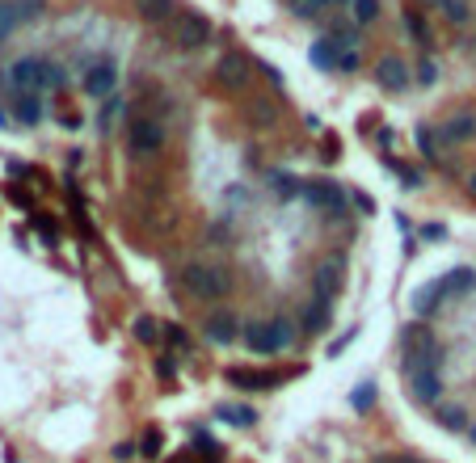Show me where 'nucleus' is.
<instances>
[{
  "mask_svg": "<svg viewBox=\"0 0 476 463\" xmlns=\"http://www.w3.org/2000/svg\"><path fill=\"white\" fill-rule=\"evenodd\" d=\"M240 337H245V346H249L253 354H278V350H287V346L295 341V325L283 320V316L249 320V325L240 329Z\"/></svg>",
  "mask_w": 476,
  "mask_h": 463,
  "instance_id": "nucleus-1",
  "label": "nucleus"
},
{
  "mask_svg": "<svg viewBox=\"0 0 476 463\" xmlns=\"http://www.w3.org/2000/svg\"><path fill=\"white\" fill-rule=\"evenodd\" d=\"M181 287L194 295V299H219L232 291V278L219 270V266H207V261H190L181 270Z\"/></svg>",
  "mask_w": 476,
  "mask_h": 463,
  "instance_id": "nucleus-2",
  "label": "nucleus"
},
{
  "mask_svg": "<svg viewBox=\"0 0 476 463\" xmlns=\"http://www.w3.org/2000/svg\"><path fill=\"white\" fill-rule=\"evenodd\" d=\"M173 34H177V46H186V51H198V46H207L211 42V21L202 17V13H194V8H186V13H177V21H173Z\"/></svg>",
  "mask_w": 476,
  "mask_h": 463,
  "instance_id": "nucleus-3",
  "label": "nucleus"
},
{
  "mask_svg": "<svg viewBox=\"0 0 476 463\" xmlns=\"http://www.w3.org/2000/svg\"><path fill=\"white\" fill-rule=\"evenodd\" d=\"M42 67H46V59H38V55H25V59H17V63L4 72V84H8L17 97H25V93H38V89H42Z\"/></svg>",
  "mask_w": 476,
  "mask_h": 463,
  "instance_id": "nucleus-4",
  "label": "nucleus"
},
{
  "mask_svg": "<svg viewBox=\"0 0 476 463\" xmlns=\"http://www.w3.org/2000/svg\"><path fill=\"white\" fill-rule=\"evenodd\" d=\"M127 139H131V152L143 160V156H156L165 148V126L156 118H135L131 131H127Z\"/></svg>",
  "mask_w": 476,
  "mask_h": 463,
  "instance_id": "nucleus-5",
  "label": "nucleus"
},
{
  "mask_svg": "<svg viewBox=\"0 0 476 463\" xmlns=\"http://www.w3.org/2000/svg\"><path fill=\"white\" fill-rule=\"evenodd\" d=\"M304 198H308L312 207H321L329 219H342V215H346V202H350L346 190H337L333 181H308V185H304Z\"/></svg>",
  "mask_w": 476,
  "mask_h": 463,
  "instance_id": "nucleus-6",
  "label": "nucleus"
},
{
  "mask_svg": "<svg viewBox=\"0 0 476 463\" xmlns=\"http://www.w3.org/2000/svg\"><path fill=\"white\" fill-rule=\"evenodd\" d=\"M249 76H253V63L240 55V51H224L219 55V63H215V80L224 84V89H245L249 84Z\"/></svg>",
  "mask_w": 476,
  "mask_h": 463,
  "instance_id": "nucleus-7",
  "label": "nucleus"
},
{
  "mask_svg": "<svg viewBox=\"0 0 476 463\" xmlns=\"http://www.w3.org/2000/svg\"><path fill=\"white\" fill-rule=\"evenodd\" d=\"M114 84H118V67H114L110 59H97V63L84 72V93L97 97V101H105V97L114 93Z\"/></svg>",
  "mask_w": 476,
  "mask_h": 463,
  "instance_id": "nucleus-8",
  "label": "nucleus"
},
{
  "mask_svg": "<svg viewBox=\"0 0 476 463\" xmlns=\"http://www.w3.org/2000/svg\"><path fill=\"white\" fill-rule=\"evenodd\" d=\"M435 135H439V143H468V139H476V110H456Z\"/></svg>",
  "mask_w": 476,
  "mask_h": 463,
  "instance_id": "nucleus-9",
  "label": "nucleus"
},
{
  "mask_svg": "<svg viewBox=\"0 0 476 463\" xmlns=\"http://www.w3.org/2000/svg\"><path fill=\"white\" fill-rule=\"evenodd\" d=\"M375 76H380V84L392 89V93L409 89V67H405V59H397V55H384V59L375 63Z\"/></svg>",
  "mask_w": 476,
  "mask_h": 463,
  "instance_id": "nucleus-10",
  "label": "nucleus"
},
{
  "mask_svg": "<svg viewBox=\"0 0 476 463\" xmlns=\"http://www.w3.org/2000/svg\"><path fill=\"white\" fill-rule=\"evenodd\" d=\"M409 392H413V400H422V405H439V396H443V379H439V371H413Z\"/></svg>",
  "mask_w": 476,
  "mask_h": 463,
  "instance_id": "nucleus-11",
  "label": "nucleus"
},
{
  "mask_svg": "<svg viewBox=\"0 0 476 463\" xmlns=\"http://www.w3.org/2000/svg\"><path fill=\"white\" fill-rule=\"evenodd\" d=\"M207 337H211L215 346H232V341H236V312L211 316V320H207Z\"/></svg>",
  "mask_w": 476,
  "mask_h": 463,
  "instance_id": "nucleus-12",
  "label": "nucleus"
},
{
  "mask_svg": "<svg viewBox=\"0 0 476 463\" xmlns=\"http://www.w3.org/2000/svg\"><path fill=\"white\" fill-rule=\"evenodd\" d=\"M228 379H232L236 388H249V392H253V388H274L283 375H274V371H228Z\"/></svg>",
  "mask_w": 476,
  "mask_h": 463,
  "instance_id": "nucleus-13",
  "label": "nucleus"
},
{
  "mask_svg": "<svg viewBox=\"0 0 476 463\" xmlns=\"http://www.w3.org/2000/svg\"><path fill=\"white\" fill-rule=\"evenodd\" d=\"M17 122H21V126H38V122H42V97H38V93L17 97Z\"/></svg>",
  "mask_w": 476,
  "mask_h": 463,
  "instance_id": "nucleus-14",
  "label": "nucleus"
},
{
  "mask_svg": "<svg viewBox=\"0 0 476 463\" xmlns=\"http://www.w3.org/2000/svg\"><path fill=\"white\" fill-rule=\"evenodd\" d=\"M135 8L143 21H169L177 13V0H135Z\"/></svg>",
  "mask_w": 476,
  "mask_h": 463,
  "instance_id": "nucleus-15",
  "label": "nucleus"
},
{
  "mask_svg": "<svg viewBox=\"0 0 476 463\" xmlns=\"http://www.w3.org/2000/svg\"><path fill=\"white\" fill-rule=\"evenodd\" d=\"M342 270H346V261H342V257H329V261H325V266L316 270V282L325 278V295H321V299H329V295H333V291L342 287Z\"/></svg>",
  "mask_w": 476,
  "mask_h": 463,
  "instance_id": "nucleus-16",
  "label": "nucleus"
},
{
  "mask_svg": "<svg viewBox=\"0 0 476 463\" xmlns=\"http://www.w3.org/2000/svg\"><path fill=\"white\" fill-rule=\"evenodd\" d=\"M439 346L435 341H422V350H413L409 354V371H439Z\"/></svg>",
  "mask_w": 476,
  "mask_h": 463,
  "instance_id": "nucleus-17",
  "label": "nucleus"
},
{
  "mask_svg": "<svg viewBox=\"0 0 476 463\" xmlns=\"http://www.w3.org/2000/svg\"><path fill=\"white\" fill-rule=\"evenodd\" d=\"M439 426L443 430H468V409L464 405H439Z\"/></svg>",
  "mask_w": 476,
  "mask_h": 463,
  "instance_id": "nucleus-18",
  "label": "nucleus"
},
{
  "mask_svg": "<svg viewBox=\"0 0 476 463\" xmlns=\"http://www.w3.org/2000/svg\"><path fill=\"white\" fill-rule=\"evenodd\" d=\"M325 320H329V299H321V295H316V299L304 308V329H308V333H316V329H325Z\"/></svg>",
  "mask_w": 476,
  "mask_h": 463,
  "instance_id": "nucleus-19",
  "label": "nucleus"
},
{
  "mask_svg": "<svg viewBox=\"0 0 476 463\" xmlns=\"http://www.w3.org/2000/svg\"><path fill=\"white\" fill-rule=\"evenodd\" d=\"M405 30H409V38H413L418 46H430V42H435V38H430L426 17H418V13H405Z\"/></svg>",
  "mask_w": 476,
  "mask_h": 463,
  "instance_id": "nucleus-20",
  "label": "nucleus"
},
{
  "mask_svg": "<svg viewBox=\"0 0 476 463\" xmlns=\"http://www.w3.org/2000/svg\"><path fill=\"white\" fill-rule=\"evenodd\" d=\"M249 122H257V126H274V122H278L274 101H253V105H249Z\"/></svg>",
  "mask_w": 476,
  "mask_h": 463,
  "instance_id": "nucleus-21",
  "label": "nucleus"
},
{
  "mask_svg": "<svg viewBox=\"0 0 476 463\" xmlns=\"http://www.w3.org/2000/svg\"><path fill=\"white\" fill-rule=\"evenodd\" d=\"M219 417H224L228 426H253V422H257V413H253V409H245V405H224V409H219Z\"/></svg>",
  "mask_w": 476,
  "mask_h": 463,
  "instance_id": "nucleus-22",
  "label": "nucleus"
},
{
  "mask_svg": "<svg viewBox=\"0 0 476 463\" xmlns=\"http://www.w3.org/2000/svg\"><path fill=\"white\" fill-rule=\"evenodd\" d=\"M8 4H13V13H17V25L42 17V8H46V0H8Z\"/></svg>",
  "mask_w": 476,
  "mask_h": 463,
  "instance_id": "nucleus-23",
  "label": "nucleus"
},
{
  "mask_svg": "<svg viewBox=\"0 0 476 463\" xmlns=\"http://www.w3.org/2000/svg\"><path fill=\"white\" fill-rule=\"evenodd\" d=\"M312 63H316V67H333V63H337V46H333L329 38L312 42Z\"/></svg>",
  "mask_w": 476,
  "mask_h": 463,
  "instance_id": "nucleus-24",
  "label": "nucleus"
},
{
  "mask_svg": "<svg viewBox=\"0 0 476 463\" xmlns=\"http://www.w3.org/2000/svg\"><path fill=\"white\" fill-rule=\"evenodd\" d=\"M418 148H422L426 160H439V135H435V126H418Z\"/></svg>",
  "mask_w": 476,
  "mask_h": 463,
  "instance_id": "nucleus-25",
  "label": "nucleus"
},
{
  "mask_svg": "<svg viewBox=\"0 0 476 463\" xmlns=\"http://www.w3.org/2000/svg\"><path fill=\"white\" fill-rule=\"evenodd\" d=\"M439 8L447 13V21H451V25H468V17H472V8H468L464 0H443Z\"/></svg>",
  "mask_w": 476,
  "mask_h": 463,
  "instance_id": "nucleus-26",
  "label": "nucleus"
},
{
  "mask_svg": "<svg viewBox=\"0 0 476 463\" xmlns=\"http://www.w3.org/2000/svg\"><path fill=\"white\" fill-rule=\"evenodd\" d=\"M439 287H443V295H451V291H468V287H472V270H456V274H447Z\"/></svg>",
  "mask_w": 476,
  "mask_h": 463,
  "instance_id": "nucleus-27",
  "label": "nucleus"
},
{
  "mask_svg": "<svg viewBox=\"0 0 476 463\" xmlns=\"http://www.w3.org/2000/svg\"><path fill=\"white\" fill-rule=\"evenodd\" d=\"M350 4H354V21L359 25H371L380 17V0H350Z\"/></svg>",
  "mask_w": 476,
  "mask_h": 463,
  "instance_id": "nucleus-28",
  "label": "nucleus"
},
{
  "mask_svg": "<svg viewBox=\"0 0 476 463\" xmlns=\"http://www.w3.org/2000/svg\"><path fill=\"white\" fill-rule=\"evenodd\" d=\"M135 337H139L143 346H156V337H160V325H156V320H148V316H139V320H135Z\"/></svg>",
  "mask_w": 476,
  "mask_h": 463,
  "instance_id": "nucleus-29",
  "label": "nucleus"
},
{
  "mask_svg": "<svg viewBox=\"0 0 476 463\" xmlns=\"http://www.w3.org/2000/svg\"><path fill=\"white\" fill-rule=\"evenodd\" d=\"M329 8V0H291V13L295 17H321Z\"/></svg>",
  "mask_w": 476,
  "mask_h": 463,
  "instance_id": "nucleus-30",
  "label": "nucleus"
},
{
  "mask_svg": "<svg viewBox=\"0 0 476 463\" xmlns=\"http://www.w3.org/2000/svg\"><path fill=\"white\" fill-rule=\"evenodd\" d=\"M118 110H127V101H122V97H110V101H105V110L97 114V126H101V131H110V126H114V114H118Z\"/></svg>",
  "mask_w": 476,
  "mask_h": 463,
  "instance_id": "nucleus-31",
  "label": "nucleus"
},
{
  "mask_svg": "<svg viewBox=\"0 0 476 463\" xmlns=\"http://www.w3.org/2000/svg\"><path fill=\"white\" fill-rule=\"evenodd\" d=\"M160 447H165V438H160L156 430H148V434H143V443H139V455H143V459H156V455H160Z\"/></svg>",
  "mask_w": 476,
  "mask_h": 463,
  "instance_id": "nucleus-32",
  "label": "nucleus"
},
{
  "mask_svg": "<svg viewBox=\"0 0 476 463\" xmlns=\"http://www.w3.org/2000/svg\"><path fill=\"white\" fill-rule=\"evenodd\" d=\"M13 30H17V13H13V4H0V42H4Z\"/></svg>",
  "mask_w": 476,
  "mask_h": 463,
  "instance_id": "nucleus-33",
  "label": "nucleus"
},
{
  "mask_svg": "<svg viewBox=\"0 0 476 463\" xmlns=\"http://www.w3.org/2000/svg\"><path fill=\"white\" fill-rule=\"evenodd\" d=\"M333 72H359V51H337Z\"/></svg>",
  "mask_w": 476,
  "mask_h": 463,
  "instance_id": "nucleus-34",
  "label": "nucleus"
},
{
  "mask_svg": "<svg viewBox=\"0 0 476 463\" xmlns=\"http://www.w3.org/2000/svg\"><path fill=\"white\" fill-rule=\"evenodd\" d=\"M42 89H63V67L46 63V67H42Z\"/></svg>",
  "mask_w": 476,
  "mask_h": 463,
  "instance_id": "nucleus-35",
  "label": "nucleus"
},
{
  "mask_svg": "<svg viewBox=\"0 0 476 463\" xmlns=\"http://www.w3.org/2000/svg\"><path fill=\"white\" fill-rule=\"evenodd\" d=\"M160 333H165V341H169L173 350H190V337H186L177 325H169V329H160Z\"/></svg>",
  "mask_w": 476,
  "mask_h": 463,
  "instance_id": "nucleus-36",
  "label": "nucleus"
},
{
  "mask_svg": "<svg viewBox=\"0 0 476 463\" xmlns=\"http://www.w3.org/2000/svg\"><path fill=\"white\" fill-rule=\"evenodd\" d=\"M418 80H422V84H435V80H439V67H435V59H422V63H418Z\"/></svg>",
  "mask_w": 476,
  "mask_h": 463,
  "instance_id": "nucleus-37",
  "label": "nucleus"
},
{
  "mask_svg": "<svg viewBox=\"0 0 476 463\" xmlns=\"http://www.w3.org/2000/svg\"><path fill=\"white\" fill-rule=\"evenodd\" d=\"M270 181H274V190H278V194H295V190H300L287 173H270Z\"/></svg>",
  "mask_w": 476,
  "mask_h": 463,
  "instance_id": "nucleus-38",
  "label": "nucleus"
},
{
  "mask_svg": "<svg viewBox=\"0 0 476 463\" xmlns=\"http://www.w3.org/2000/svg\"><path fill=\"white\" fill-rule=\"evenodd\" d=\"M350 400H354V409H371V400H375V388L367 384V388H359V392H354Z\"/></svg>",
  "mask_w": 476,
  "mask_h": 463,
  "instance_id": "nucleus-39",
  "label": "nucleus"
},
{
  "mask_svg": "<svg viewBox=\"0 0 476 463\" xmlns=\"http://www.w3.org/2000/svg\"><path fill=\"white\" fill-rule=\"evenodd\" d=\"M131 455H135V447H131V443H118V447H114V459H118V463L131 459Z\"/></svg>",
  "mask_w": 476,
  "mask_h": 463,
  "instance_id": "nucleus-40",
  "label": "nucleus"
},
{
  "mask_svg": "<svg viewBox=\"0 0 476 463\" xmlns=\"http://www.w3.org/2000/svg\"><path fill=\"white\" fill-rule=\"evenodd\" d=\"M439 4H443V0H422V8H439Z\"/></svg>",
  "mask_w": 476,
  "mask_h": 463,
  "instance_id": "nucleus-41",
  "label": "nucleus"
},
{
  "mask_svg": "<svg viewBox=\"0 0 476 463\" xmlns=\"http://www.w3.org/2000/svg\"><path fill=\"white\" fill-rule=\"evenodd\" d=\"M392 463H422V459H409V455H397Z\"/></svg>",
  "mask_w": 476,
  "mask_h": 463,
  "instance_id": "nucleus-42",
  "label": "nucleus"
},
{
  "mask_svg": "<svg viewBox=\"0 0 476 463\" xmlns=\"http://www.w3.org/2000/svg\"><path fill=\"white\" fill-rule=\"evenodd\" d=\"M468 190H472V194H476V173H472V177H468Z\"/></svg>",
  "mask_w": 476,
  "mask_h": 463,
  "instance_id": "nucleus-43",
  "label": "nucleus"
},
{
  "mask_svg": "<svg viewBox=\"0 0 476 463\" xmlns=\"http://www.w3.org/2000/svg\"><path fill=\"white\" fill-rule=\"evenodd\" d=\"M468 430H472V443H476V422H472V426H468Z\"/></svg>",
  "mask_w": 476,
  "mask_h": 463,
  "instance_id": "nucleus-44",
  "label": "nucleus"
},
{
  "mask_svg": "<svg viewBox=\"0 0 476 463\" xmlns=\"http://www.w3.org/2000/svg\"><path fill=\"white\" fill-rule=\"evenodd\" d=\"M375 463H392V459H375Z\"/></svg>",
  "mask_w": 476,
  "mask_h": 463,
  "instance_id": "nucleus-45",
  "label": "nucleus"
}]
</instances>
